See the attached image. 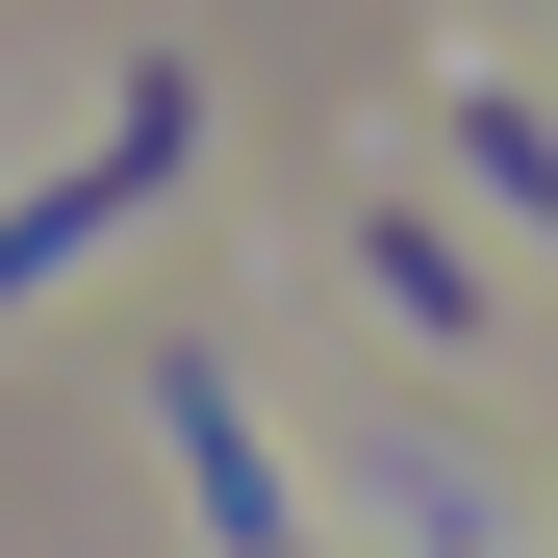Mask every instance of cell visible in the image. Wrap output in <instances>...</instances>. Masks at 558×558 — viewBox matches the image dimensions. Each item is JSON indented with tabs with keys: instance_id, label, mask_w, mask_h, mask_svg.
<instances>
[{
	"instance_id": "6da1fadb",
	"label": "cell",
	"mask_w": 558,
	"mask_h": 558,
	"mask_svg": "<svg viewBox=\"0 0 558 558\" xmlns=\"http://www.w3.org/2000/svg\"><path fill=\"white\" fill-rule=\"evenodd\" d=\"M178 153H204V76H178V51H153V76H128V128H102V153H76V178H51V204H0V305H26V279H51V254H102V229H153V204H178Z\"/></svg>"
},
{
	"instance_id": "7a4b0ae2",
	"label": "cell",
	"mask_w": 558,
	"mask_h": 558,
	"mask_svg": "<svg viewBox=\"0 0 558 558\" xmlns=\"http://www.w3.org/2000/svg\"><path fill=\"white\" fill-rule=\"evenodd\" d=\"M457 153H483V204H508V229H558V128H533V102H457Z\"/></svg>"
}]
</instances>
